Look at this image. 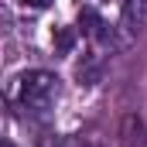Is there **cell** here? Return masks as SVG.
Segmentation results:
<instances>
[{
  "label": "cell",
  "instance_id": "cell-1",
  "mask_svg": "<svg viewBox=\"0 0 147 147\" xmlns=\"http://www.w3.org/2000/svg\"><path fill=\"white\" fill-rule=\"evenodd\" d=\"M17 96H21V106L31 113H45L51 103H55V96H58V79L51 72H24L17 79Z\"/></svg>",
  "mask_w": 147,
  "mask_h": 147
},
{
  "label": "cell",
  "instance_id": "cell-6",
  "mask_svg": "<svg viewBox=\"0 0 147 147\" xmlns=\"http://www.w3.org/2000/svg\"><path fill=\"white\" fill-rule=\"evenodd\" d=\"M72 45H75V31L72 28H58V31H55V51H58V55H69Z\"/></svg>",
  "mask_w": 147,
  "mask_h": 147
},
{
  "label": "cell",
  "instance_id": "cell-7",
  "mask_svg": "<svg viewBox=\"0 0 147 147\" xmlns=\"http://www.w3.org/2000/svg\"><path fill=\"white\" fill-rule=\"evenodd\" d=\"M24 3H28V7H48L51 0H24Z\"/></svg>",
  "mask_w": 147,
  "mask_h": 147
},
{
  "label": "cell",
  "instance_id": "cell-5",
  "mask_svg": "<svg viewBox=\"0 0 147 147\" xmlns=\"http://www.w3.org/2000/svg\"><path fill=\"white\" fill-rule=\"evenodd\" d=\"M75 75H79V82H82V86H92V82L99 79V58H96V55H86V58L79 62Z\"/></svg>",
  "mask_w": 147,
  "mask_h": 147
},
{
  "label": "cell",
  "instance_id": "cell-3",
  "mask_svg": "<svg viewBox=\"0 0 147 147\" xmlns=\"http://www.w3.org/2000/svg\"><path fill=\"white\" fill-rule=\"evenodd\" d=\"M79 31L86 38H92V41H106V38H110V24H106L92 7H82V10H79Z\"/></svg>",
  "mask_w": 147,
  "mask_h": 147
},
{
  "label": "cell",
  "instance_id": "cell-2",
  "mask_svg": "<svg viewBox=\"0 0 147 147\" xmlns=\"http://www.w3.org/2000/svg\"><path fill=\"white\" fill-rule=\"evenodd\" d=\"M120 24H123V31L127 38H137L144 31V21H147V0H120Z\"/></svg>",
  "mask_w": 147,
  "mask_h": 147
},
{
  "label": "cell",
  "instance_id": "cell-4",
  "mask_svg": "<svg viewBox=\"0 0 147 147\" xmlns=\"http://www.w3.org/2000/svg\"><path fill=\"white\" fill-rule=\"evenodd\" d=\"M123 144L127 147H140L144 144V123L137 116H127L123 120Z\"/></svg>",
  "mask_w": 147,
  "mask_h": 147
}]
</instances>
